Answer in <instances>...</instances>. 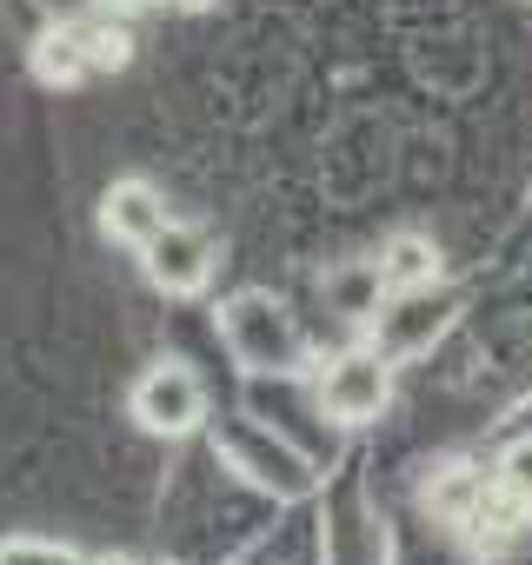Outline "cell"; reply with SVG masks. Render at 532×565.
I'll return each mask as SVG.
<instances>
[{"instance_id":"16","label":"cell","mask_w":532,"mask_h":565,"mask_svg":"<svg viewBox=\"0 0 532 565\" xmlns=\"http://www.w3.org/2000/svg\"><path fill=\"white\" fill-rule=\"evenodd\" d=\"M127 8H167V0H127Z\"/></svg>"},{"instance_id":"7","label":"cell","mask_w":532,"mask_h":565,"mask_svg":"<svg viewBox=\"0 0 532 565\" xmlns=\"http://www.w3.org/2000/svg\"><path fill=\"white\" fill-rule=\"evenodd\" d=\"M167 226V206L147 180H114L107 200H100V233L120 239V246H147L153 233Z\"/></svg>"},{"instance_id":"9","label":"cell","mask_w":532,"mask_h":565,"mask_svg":"<svg viewBox=\"0 0 532 565\" xmlns=\"http://www.w3.org/2000/svg\"><path fill=\"white\" fill-rule=\"evenodd\" d=\"M373 259H380V273H386L393 294H406V287H439V273H446V259H439V246H433L426 233H393Z\"/></svg>"},{"instance_id":"8","label":"cell","mask_w":532,"mask_h":565,"mask_svg":"<svg viewBox=\"0 0 532 565\" xmlns=\"http://www.w3.org/2000/svg\"><path fill=\"white\" fill-rule=\"evenodd\" d=\"M226 446H233V459H240V466H246V472H253L266 492H280V499H300V492H313V466H307L300 452H287L280 439H274V446H246V439L233 433Z\"/></svg>"},{"instance_id":"10","label":"cell","mask_w":532,"mask_h":565,"mask_svg":"<svg viewBox=\"0 0 532 565\" xmlns=\"http://www.w3.org/2000/svg\"><path fill=\"white\" fill-rule=\"evenodd\" d=\"M34 74L47 81V87H81L94 67H87V47H81V34H74V21H61L54 34H41L34 41Z\"/></svg>"},{"instance_id":"5","label":"cell","mask_w":532,"mask_h":565,"mask_svg":"<svg viewBox=\"0 0 532 565\" xmlns=\"http://www.w3.org/2000/svg\"><path fill=\"white\" fill-rule=\"evenodd\" d=\"M140 259H147V279H153L167 300H193V294H206V279H213V266H220V246H213L206 226L167 220V226L140 246Z\"/></svg>"},{"instance_id":"3","label":"cell","mask_w":532,"mask_h":565,"mask_svg":"<svg viewBox=\"0 0 532 565\" xmlns=\"http://www.w3.org/2000/svg\"><path fill=\"white\" fill-rule=\"evenodd\" d=\"M127 413L140 419V433L187 439V433H200V426H206V386H200V373H193V366L160 360V366H147V373L134 380Z\"/></svg>"},{"instance_id":"14","label":"cell","mask_w":532,"mask_h":565,"mask_svg":"<svg viewBox=\"0 0 532 565\" xmlns=\"http://www.w3.org/2000/svg\"><path fill=\"white\" fill-rule=\"evenodd\" d=\"M173 8H187V14H206V8H213V0H173Z\"/></svg>"},{"instance_id":"15","label":"cell","mask_w":532,"mask_h":565,"mask_svg":"<svg viewBox=\"0 0 532 565\" xmlns=\"http://www.w3.org/2000/svg\"><path fill=\"white\" fill-rule=\"evenodd\" d=\"M94 565H134V558H120V552H114V558H94Z\"/></svg>"},{"instance_id":"12","label":"cell","mask_w":532,"mask_h":565,"mask_svg":"<svg viewBox=\"0 0 532 565\" xmlns=\"http://www.w3.org/2000/svg\"><path fill=\"white\" fill-rule=\"evenodd\" d=\"M492 479H499V492L532 519V433H519V439L492 459Z\"/></svg>"},{"instance_id":"11","label":"cell","mask_w":532,"mask_h":565,"mask_svg":"<svg viewBox=\"0 0 532 565\" xmlns=\"http://www.w3.org/2000/svg\"><path fill=\"white\" fill-rule=\"evenodd\" d=\"M74 34H81V47H87V67L94 74H120L127 61H134V34L120 28V21H74Z\"/></svg>"},{"instance_id":"1","label":"cell","mask_w":532,"mask_h":565,"mask_svg":"<svg viewBox=\"0 0 532 565\" xmlns=\"http://www.w3.org/2000/svg\"><path fill=\"white\" fill-rule=\"evenodd\" d=\"M220 333L246 373H300V360H307V340L274 294H233L220 307Z\"/></svg>"},{"instance_id":"13","label":"cell","mask_w":532,"mask_h":565,"mask_svg":"<svg viewBox=\"0 0 532 565\" xmlns=\"http://www.w3.org/2000/svg\"><path fill=\"white\" fill-rule=\"evenodd\" d=\"M0 565H87V558L54 545V539H8L0 545Z\"/></svg>"},{"instance_id":"4","label":"cell","mask_w":532,"mask_h":565,"mask_svg":"<svg viewBox=\"0 0 532 565\" xmlns=\"http://www.w3.org/2000/svg\"><path fill=\"white\" fill-rule=\"evenodd\" d=\"M453 313H459V294H446V287L386 294V307H380V320H373V347H380L386 360H413V353H426V347L453 327Z\"/></svg>"},{"instance_id":"2","label":"cell","mask_w":532,"mask_h":565,"mask_svg":"<svg viewBox=\"0 0 532 565\" xmlns=\"http://www.w3.org/2000/svg\"><path fill=\"white\" fill-rule=\"evenodd\" d=\"M313 406L333 419V426H373L386 406H393V360L380 347H347L320 366L313 380Z\"/></svg>"},{"instance_id":"6","label":"cell","mask_w":532,"mask_h":565,"mask_svg":"<svg viewBox=\"0 0 532 565\" xmlns=\"http://www.w3.org/2000/svg\"><path fill=\"white\" fill-rule=\"evenodd\" d=\"M320 294H327V313H340L347 327H373L393 287H386L380 259H347V266H333V273L320 279Z\"/></svg>"}]
</instances>
